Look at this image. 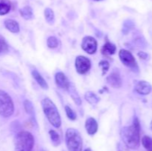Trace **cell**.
<instances>
[{
	"mask_svg": "<svg viewBox=\"0 0 152 151\" xmlns=\"http://www.w3.org/2000/svg\"><path fill=\"white\" fill-rule=\"evenodd\" d=\"M122 140L125 144L131 149H137L140 144V124L137 117L134 118L133 124L123 127L121 130Z\"/></svg>",
	"mask_w": 152,
	"mask_h": 151,
	"instance_id": "cell-1",
	"label": "cell"
},
{
	"mask_svg": "<svg viewBox=\"0 0 152 151\" xmlns=\"http://www.w3.org/2000/svg\"><path fill=\"white\" fill-rule=\"evenodd\" d=\"M43 112L47 117L49 122L56 128H59L61 126V117L58 111L57 107L53 101L49 98H45L41 102Z\"/></svg>",
	"mask_w": 152,
	"mask_h": 151,
	"instance_id": "cell-2",
	"label": "cell"
},
{
	"mask_svg": "<svg viewBox=\"0 0 152 151\" xmlns=\"http://www.w3.org/2000/svg\"><path fill=\"white\" fill-rule=\"evenodd\" d=\"M16 151H32L34 145V138L28 131H21L16 134L14 139Z\"/></svg>",
	"mask_w": 152,
	"mask_h": 151,
	"instance_id": "cell-3",
	"label": "cell"
},
{
	"mask_svg": "<svg viewBox=\"0 0 152 151\" xmlns=\"http://www.w3.org/2000/svg\"><path fill=\"white\" fill-rule=\"evenodd\" d=\"M65 143L68 151H82L83 139L77 130L68 128L65 132Z\"/></svg>",
	"mask_w": 152,
	"mask_h": 151,
	"instance_id": "cell-4",
	"label": "cell"
},
{
	"mask_svg": "<svg viewBox=\"0 0 152 151\" xmlns=\"http://www.w3.org/2000/svg\"><path fill=\"white\" fill-rule=\"evenodd\" d=\"M14 112V105L12 98L7 93L0 90V115L8 118Z\"/></svg>",
	"mask_w": 152,
	"mask_h": 151,
	"instance_id": "cell-5",
	"label": "cell"
},
{
	"mask_svg": "<svg viewBox=\"0 0 152 151\" xmlns=\"http://www.w3.org/2000/svg\"><path fill=\"white\" fill-rule=\"evenodd\" d=\"M119 57L121 62L125 66L130 68L134 72H139V67L137 63L136 59L130 51L126 49H121L119 52Z\"/></svg>",
	"mask_w": 152,
	"mask_h": 151,
	"instance_id": "cell-6",
	"label": "cell"
},
{
	"mask_svg": "<svg viewBox=\"0 0 152 151\" xmlns=\"http://www.w3.org/2000/svg\"><path fill=\"white\" fill-rule=\"evenodd\" d=\"M91 63L88 58L84 56H79L76 58L75 68L77 73L80 74H86L90 70Z\"/></svg>",
	"mask_w": 152,
	"mask_h": 151,
	"instance_id": "cell-7",
	"label": "cell"
},
{
	"mask_svg": "<svg viewBox=\"0 0 152 151\" xmlns=\"http://www.w3.org/2000/svg\"><path fill=\"white\" fill-rule=\"evenodd\" d=\"M82 48L88 54H94L97 50V41L94 37L87 36L83 38L82 41Z\"/></svg>",
	"mask_w": 152,
	"mask_h": 151,
	"instance_id": "cell-8",
	"label": "cell"
},
{
	"mask_svg": "<svg viewBox=\"0 0 152 151\" xmlns=\"http://www.w3.org/2000/svg\"><path fill=\"white\" fill-rule=\"evenodd\" d=\"M106 81L107 83L114 88H119L122 86V78L120 73L116 71H114L109 76H108Z\"/></svg>",
	"mask_w": 152,
	"mask_h": 151,
	"instance_id": "cell-9",
	"label": "cell"
},
{
	"mask_svg": "<svg viewBox=\"0 0 152 151\" xmlns=\"http://www.w3.org/2000/svg\"><path fill=\"white\" fill-rule=\"evenodd\" d=\"M55 81H56V84L57 85V87L61 89L67 90L70 84V81H68V78L62 72L56 73L55 75Z\"/></svg>",
	"mask_w": 152,
	"mask_h": 151,
	"instance_id": "cell-10",
	"label": "cell"
},
{
	"mask_svg": "<svg viewBox=\"0 0 152 151\" xmlns=\"http://www.w3.org/2000/svg\"><path fill=\"white\" fill-rule=\"evenodd\" d=\"M135 90L139 94L148 95L151 92L152 87L148 81H140L135 86Z\"/></svg>",
	"mask_w": 152,
	"mask_h": 151,
	"instance_id": "cell-11",
	"label": "cell"
},
{
	"mask_svg": "<svg viewBox=\"0 0 152 151\" xmlns=\"http://www.w3.org/2000/svg\"><path fill=\"white\" fill-rule=\"evenodd\" d=\"M85 127L90 136H93L95 133L97 132L98 130V124L96 122V119L94 118L93 117H89L86 119V124H85Z\"/></svg>",
	"mask_w": 152,
	"mask_h": 151,
	"instance_id": "cell-12",
	"label": "cell"
},
{
	"mask_svg": "<svg viewBox=\"0 0 152 151\" xmlns=\"http://www.w3.org/2000/svg\"><path fill=\"white\" fill-rule=\"evenodd\" d=\"M31 74H32L33 78L36 80L37 84H38L42 88L44 89V90H48V83L46 82V81L45 80V78H43L42 76L37 70H33L32 72H31Z\"/></svg>",
	"mask_w": 152,
	"mask_h": 151,
	"instance_id": "cell-13",
	"label": "cell"
},
{
	"mask_svg": "<svg viewBox=\"0 0 152 151\" xmlns=\"http://www.w3.org/2000/svg\"><path fill=\"white\" fill-rule=\"evenodd\" d=\"M67 90L68 91V93H69V95L71 96V99H73V101L74 102V103L76 104L77 105H81L82 104V100H81V98H80V95L78 94V93H77V90H76L75 87H74V85L73 84H71V83H70L69 86H68V89H67Z\"/></svg>",
	"mask_w": 152,
	"mask_h": 151,
	"instance_id": "cell-14",
	"label": "cell"
},
{
	"mask_svg": "<svg viewBox=\"0 0 152 151\" xmlns=\"http://www.w3.org/2000/svg\"><path fill=\"white\" fill-rule=\"evenodd\" d=\"M4 24L5 28L10 32L13 33H17L19 32V25L16 21L13 20V19H7L4 21Z\"/></svg>",
	"mask_w": 152,
	"mask_h": 151,
	"instance_id": "cell-15",
	"label": "cell"
},
{
	"mask_svg": "<svg viewBox=\"0 0 152 151\" xmlns=\"http://www.w3.org/2000/svg\"><path fill=\"white\" fill-rule=\"evenodd\" d=\"M116 50H117V47L115 46V44L107 40L105 44L102 46L101 51L103 55H113L115 53Z\"/></svg>",
	"mask_w": 152,
	"mask_h": 151,
	"instance_id": "cell-16",
	"label": "cell"
},
{
	"mask_svg": "<svg viewBox=\"0 0 152 151\" xmlns=\"http://www.w3.org/2000/svg\"><path fill=\"white\" fill-rule=\"evenodd\" d=\"M11 9V4L9 0H0V16L9 13Z\"/></svg>",
	"mask_w": 152,
	"mask_h": 151,
	"instance_id": "cell-17",
	"label": "cell"
},
{
	"mask_svg": "<svg viewBox=\"0 0 152 151\" xmlns=\"http://www.w3.org/2000/svg\"><path fill=\"white\" fill-rule=\"evenodd\" d=\"M19 13H20L22 17H23L26 20H30L34 17L33 10L30 6H25V7H22V9L19 10Z\"/></svg>",
	"mask_w": 152,
	"mask_h": 151,
	"instance_id": "cell-18",
	"label": "cell"
},
{
	"mask_svg": "<svg viewBox=\"0 0 152 151\" xmlns=\"http://www.w3.org/2000/svg\"><path fill=\"white\" fill-rule=\"evenodd\" d=\"M85 99L88 102L89 104L92 105H95L99 102V98L93 92L88 91L85 94Z\"/></svg>",
	"mask_w": 152,
	"mask_h": 151,
	"instance_id": "cell-19",
	"label": "cell"
},
{
	"mask_svg": "<svg viewBox=\"0 0 152 151\" xmlns=\"http://www.w3.org/2000/svg\"><path fill=\"white\" fill-rule=\"evenodd\" d=\"M24 108L28 114H29L34 120H35V112H34V107L32 102L29 100L24 101Z\"/></svg>",
	"mask_w": 152,
	"mask_h": 151,
	"instance_id": "cell-20",
	"label": "cell"
},
{
	"mask_svg": "<svg viewBox=\"0 0 152 151\" xmlns=\"http://www.w3.org/2000/svg\"><path fill=\"white\" fill-rule=\"evenodd\" d=\"M49 136H50V140H51L52 144L54 145L55 147L58 146L61 143V139L60 136H59V133L54 130H49Z\"/></svg>",
	"mask_w": 152,
	"mask_h": 151,
	"instance_id": "cell-21",
	"label": "cell"
},
{
	"mask_svg": "<svg viewBox=\"0 0 152 151\" xmlns=\"http://www.w3.org/2000/svg\"><path fill=\"white\" fill-rule=\"evenodd\" d=\"M45 20L48 24H53L54 22V13H53V10L49 7H47L45 10Z\"/></svg>",
	"mask_w": 152,
	"mask_h": 151,
	"instance_id": "cell-22",
	"label": "cell"
},
{
	"mask_svg": "<svg viewBox=\"0 0 152 151\" xmlns=\"http://www.w3.org/2000/svg\"><path fill=\"white\" fill-rule=\"evenodd\" d=\"M142 144L147 151H152V138L144 136L142 139Z\"/></svg>",
	"mask_w": 152,
	"mask_h": 151,
	"instance_id": "cell-23",
	"label": "cell"
},
{
	"mask_svg": "<svg viewBox=\"0 0 152 151\" xmlns=\"http://www.w3.org/2000/svg\"><path fill=\"white\" fill-rule=\"evenodd\" d=\"M47 45L49 48L54 49L59 45L58 39L55 36H50L47 40Z\"/></svg>",
	"mask_w": 152,
	"mask_h": 151,
	"instance_id": "cell-24",
	"label": "cell"
},
{
	"mask_svg": "<svg viewBox=\"0 0 152 151\" xmlns=\"http://www.w3.org/2000/svg\"><path fill=\"white\" fill-rule=\"evenodd\" d=\"M65 113H66L67 116H68V118H69L70 120L74 121V120L77 119V114H76V113L73 110L72 108L70 107L68 105H66V106L65 107Z\"/></svg>",
	"mask_w": 152,
	"mask_h": 151,
	"instance_id": "cell-25",
	"label": "cell"
},
{
	"mask_svg": "<svg viewBox=\"0 0 152 151\" xmlns=\"http://www.w3.org/2000/svg\"><path fill=\"white\" fill-rule=\"evenodd\" d=\"M99 66L102 68V75L104 76L107 72H108V69H109L110 68V64L107 60H102L99 62Z\"/></svg>",
	"mask_w": 152,
	"mask_h": 151,
	"instance_id": "cell-26",
	"label": "cell"
},
{
	"mask_svg": "<svg viewBox=\"0 0 152 151\" xmlns=\"http://www.w3.org/2000/svg\"><path fill=\"white\" fill-rule=\"evenodd\" d=\"M134 27L133 22H131L130 20H127L124 22L123 27V33L124 34H127L132 29V28Z\"/></svg>",
	"mask_w": 152,
	"mask_h": 151,
	"instance_id": "cell-27",
	"label": "cell"
},
{
	"mask_svg": "<svg viewBox=\"0 0 152 151\" xmlns=\"http://www.w3.org/2000/svg\"><path fill=\"white\" fill-rule=\"evenodd\" d=\"M7 49H8V47H7V44L3 40L0 39V54L7 52Z\"/></svg>",
	"mask_w": 152,
	"mask_h": 151,
	"instance_id": "cell-28",
	"label": "cell"
},
{
	"mask_svg": "<svg viewBox=\"0 0 152 151\" xmlns=\"http://www.w3.org/2000/svg\"><path fill=\"white\" fill-rule=\"evenodd\" d=\"M137 56H139L141 59H142V60H147V59H148V54L145 53V52H143V51L138 52Z\"/></svg>",
	"mask_w": 152,
	"mask_h": 151,
	"instance_id": "cell-29",
	"label": "cell"
},
{
	"mask_svg": "<svg viewBox=\"0 0 152 151\" xmlns=\"http://www.w3.org/2000/svg\"><path fill=\"white\" fill-rule=\"evenodd\" d=\"M85 151H92L90 149V148H88V149H86L85 150Z\"/></svg>",
	"mask_w": 152,
	"mask_h": 151,
	"instance_id": "cell-30",
	"label": "cell"
},
{
	"mask_svg": "<svg viewBox=\"0 0 152 151\" xmlns=\"http://www.w3.org/2000/svg\"><path fill=\"white\" fill-rule=\"evenodd\" d=\"M150 127H151V130H152V121H151V124H150Z\"/></svg>",
	"mask_w": 152,
	"mask_h": 151,
	"instance_id": "cell-31",
	"label": "cell"
},
{
	"mask_svg": "<svg viewBox=\"0 0 152 151\" xmlns=\"http://www.w3.org/2000/svg\"><path fill=\"white\" fill-rule=\"evenodd\" d=\"M95 1H102V0H95Z\"/></svg>",
	"mask_w": 152,
	"mask_h": 151,
	"instance_id": "cell-32",
	"label": "cell"
}]
</instances>
